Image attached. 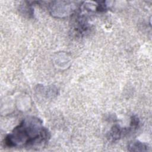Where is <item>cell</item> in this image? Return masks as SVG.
Returning a JSON list of instances; mask_svg holds the SVG:
<instances>
[{"label": "cell", "instance_id": "1", "mask_svg": "<svg viewBox=\"0 0 152 152\" xmlns=\"http://www.w3.org/2000/svg\"><path fill=\"white\" fill-rule=\"evenodd\" d=\"M42 123L37 118L25 119L5 137L6 145L33 148L44 145L48 141L50 134L48 129L42 126Z\"/></svg>", "mask_w": 152, "mask_h": 152}, {"label": "cell", "instance_id": "2", "mask_svg": "<svg viewBox=\"0 0 152 152\" xmlns=\"http://www.w3.org/2000/svg\"><path fill=\"white\" fill-rule=\"evenodd\" d=\"M128 150L131 151H147L148 150V147L144 143L136 141L129 143L128 147Z\"/></svg>", "mask_w": 152, "mask_h": 152}, {"label": "cell", "instance_id": "3", "mask_svg": "<svg viewBox=\"0 0 152 152\" xmlns=\"http://www.w3.org/2000/svg\"><path fill=\"white\" fill-rule=\"evenodd\" d=\"M122 133L123 130L119 127V126L115 125L113 126L109 132V138L113 141L117 140L120 138Z\"/></svg>", "mask_w": 152, "mask_h": 152}, {"label": "cell", "instance_id": "4", "mask_svg": "<svg viewBox=\"0 0 152 152\" xmlns=\"http://www.w3.org/2000/svg\"><path fill=\"white\" fill-rule=\"evenodd\" d=\"M139 124V119L137 117L134 116L132 117L131 122V126L132 128H135L138 126Z\"/></svg>", "mask_w": 152, "mask_h": 152}]
</instances>
